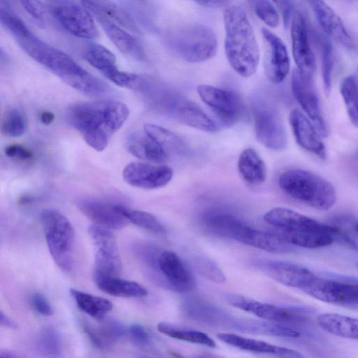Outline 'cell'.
Returning <instances> with one entry per match:
<instances>
[{
  "instance_id": "6da1fadb",
  "label": "cell",
  "mask_w": 358,
  "mask_h": 358,
  "mask_svg": "<svg viewBox=\"0 0 358 358\" xmlns=\"http://www.w3.org/2000/svg\"><path fill=\"white\" fill-rule=\"evenodd\" d=\"M223 20L228 62L242 77H250L257 69L259 50L248 15L241 6L228 5L224 9Z\"/></svg>"
},
{
  "instance_id": "7a4b0ae2",
  "label": "cell",
  "mask_w": 358,
  "mask_h": 358,
  "mask_svg": "<svg viewBox=\"0 0 358 358\" xmlns=\"http://www.w3.org/2000/svg\"><path fill=\"white\" fill-rule=\"evenodd\" d=\"M264 221L275 228V234L292 246L321 248L333 243L338 229L284 207H275L264 215Z\"/></svg>"
},
{
  "instance_id": "3957f363",
  "label": "cell",
  "mask_w": 358,
  "mask_h": 358,
  "mask_svg": "<svg viewBox=\"0 0 358 358\" xmlns=\"http://www.w3.org/2000/svg\"><path fill=\"white\" fill-rule=\"evenodd\" d=\"M206 227L212 233L273 253H287L293 246L275 233L250 227L237 217L225 212L210 210L203 216Z\"/></svg>"
},
{
  "instance_id": "277c9868",
  "label": "cell",
  "mask_w": 358,
  "mask_h": 358,
  "mask_svg": "<svg viewBox=\"0 0 358 358\" xmlns=\"http://www.w3.org/2000/svg\"><path fill=\"white\" fill-rule=\"evenodd\" d=\"M278 183L289 196L318 210L330 209L336 201L332 183L309 171L287 170L280 175Z\"/></svg>"
},
{
  "instance_id": "5b68a950",
  "label": "cell",
  "mask_w": 358,
  "mask_h": 358,
  "mask_svg": "<svg viewBox=\"0 0 358 358\" xmlns=\"http://www.w3.org/2000/svg\"><path fill=\"white\" fill-rule=\"evenodd\" d=\"M323 302L358 308V278L311 268L302 291Z\"/></svg>"
},
{
  "instance_id": "8992f818",
  "label": "cell",
  "mask_w": 358,
  "mask_h": 358,
  "mask_svg": "<svg viewBox=\"0 0 358 358\" xmlns=\"http://www.w3.org/2000/svg\"><path fill=\"white\" fill-rule=\"evenodd\" d=\"M166 42L175 55L189 63L207 61L215 56L217 50L215 32L201 24H187L173 29Z\"/></svg>"
},
{
  "instance_id": "52a82bcc",
  "label": "cell",
  "mask_w": 358,
  "mask_h": 358,
  "mask_svg": "<svg viewBox=\"0 0 358 358\" xmlns=\"http://www.w3.org/2000/svg\"><path fill=\"white\" fill-rule=\"evenodd\" d=\"M40 218L52 259L61 269L70 271L73 265L75 243V231L71 223L64 215L55 209L43 210Z\"/></svg>"
},
{
  "instance_id": "ba28073f",
  "label": "cell",
  "mask_w": 358,
  "mask_h": 358,
  "mask_svg": "<svg viewBox=\"0 0 358 358\" xmlns=\"http://www.w3.org/2000/svg\"><path fill=\"white\" fill-rule=\"evenodd\" d=\"M250 108L257 140L269 150H285L287 145V132L275 106L267 96L255 93L251 96Z\"/></svg>"
},
{
  "instance_id": "9c48e42d",
  "label": "cell",
  "mask_w": 358,
  "mask_h": 358,
  "mask_svg": "<svg viewBox=\"0 0 358 358\" xmlns=\"http://www.w3.org/2000/svg\"><path fill=\"white\" fill-rule=\"evenodd\" d=\"M197 92L216 118L224 127H231L247 117V110L236 92L208 85H200Z\"/></svg>"
},
{
  "instance_id": "30bf717a",
  "label": "cell",
  "mask_w": 358,
  "mask_h": 358,
  "mask_svg": "<svg viewBox=\"0 0 358 358\" xmlns=\"http://www.w3.org/2000/svg\"><path fill=\"white\" fill-rule=\"evenodd\" d=\"M88 234L94 249L93 276H118L121 258L115 235L110 229L96 224L89 226Z\"/></svg>"
},
{
  "instance_id": "8fae6325",
  "label": "cell",
  "mask_w": 358,
  "mask_h": 358,
  "mask_svg": "<svg viewBox=\"0 0 358 358\" xmlns=\"http://www.w3.org/2000/svg\"><path fill=\"white\" fill-rule=\"evenodd\" d=\"M225 298L232 306L273 322L295 325L309 320V310L305 308L278 306L234 294Z\"/></svg>"
},
{
  "instance_id": "7c38bea8",
  "label": "cell",
  "mask_w": 358,
  "mask_h": 358,
  "mask_svg": "<svg viewBox=\"0 0 358 358\" xmlns=\"http://www.w3.org/2000/svg\"><path fill=\"white\" fill-rule=\"evenodd\" d=\"M49 9L59 23L74 36L87 39L99 36L95 23L83 5L71 1H56L50 2Z\"/></svg>"
},
{
  "instance_id": "4fadbf2b",
  "label": "cell",
  "mask_w": 358,
  "mask_h": 358,
  "mask_svg": "<svg viewBox=\"0 0 358 358\" xmlns=\"http://www.w3.org/2000/svg\"><path fill=\"white\" fill-rule=\"evenodd\" d=\"M157 270L161 275L159 283L178 292H187L196 286V281L187 266L175 252L164 250L158 255Z\"/></svg>"
},
{
  "instance_id": "5bb4252c",
  "label": "cell",
  "mask_w": 358,
  "mask_h": 358,
  "mask_svg": "<svg viewBox=\"0 0 358 358\" xmlns=\"http://www.w3.org/2000/svg\"><path fill=\"white\" fill-rule=\"evenodd\" d=\"M292 89L295 99L322 137L329 135L313 79L303 76L297 69L292 75Z\"/></svg>"
},
{
  "instance_id": "9a60e30c",
  "label": "cell",
  "mask_w": 358,
  "mask_h": 358,
  "mask_svg": "<svg viewBox=\"0 0 358 358\" xmlns=\"http://www.w3.org/2000/svg\"><path fill=\"white\" fill-rule=\"evenodd\" d=\"M264 42V70L268 80L279 84L287 77L290 67L289 58L283 41L268 29L263 27Z\"/></svg>"
},
{
  "instance_id": "2e32d148",
  "label": "cell",
  "mask_w": 358,
  "mask_h": 358,
  "mask_svg": "<svg viewBox=\"0 0 358 358\" xmlns=\"http://www.w3.org/2000/svg\"><path fill=\"white\" fill-rule=\"evenodd\" d=\"M292 54L299 71L305 77L313 79L316 64L311 50L306 19L296 10L291 21Z\"/></svg>"
},
{
  "instance_id": "e0dca14e",
  "label": "cell",
  "mask_w": 358,
  "mask_h": 358,
  "mask_svg": "<svg viewBox=\"0 0 358 358\" xmlns=\"http://www.w3.org/2000/svg\"><path fill=\"white\" fill-rule=\"evenodd\" d=\"M108 101L80 102L69 108V123L83 136L96 131H106L112 134L106 126Z\"/></svg>"
},
{
  "instance_id": "ac0fdd59",
  "label": "cell",
  "mask_w": 358,
  "mask_h": 358,
  "mask_svg": "<svg viewBox=\"0 0 358 358\" xmlns=\"http://www.w3.org/2000/svg\"><path fill=\"white\" fill-rule=\"evenodd\" d=\"M173 170L166 165L133 162L122 171V178L129 185L141 189H152L166 185L172 179Z\"/></svg>"
},
{
  "instance_id": "d6986e66",
  "label": "cell",
  "mask_w": 358,
  "mask_h": 358,
  "mask_svg": "<svg viewBox=\"0 0 358 358\" xmlns=\"http://www.w3.org/2000/svg\"><path fill=\"white\" fill-rule=\"evenodd\" d=\"M289 122L296 143L306 151L325 159L327 150L324 143L311 121L299 109H293Z\"/></svg>"
},
{
  "instance_id": "ffe728a7",
  "label": "cell",
  "mask_w": 358,
  "mask_h": 358,
  "mask_svg": "<svg viewBox=\"0 0 358 358\" xmlns=\"http://www.w3.org/2000/svg\"><path fill=\"white\" fill-rule=\"evenodd\" d=\"M317 22L323 30L346 48L354 50L356 44L340 16L325 1H309Z\"/></svg>"
},
{
  "instance_id": "44dd1931",
  "label": "cell",
  "mask_w": 358,
  "mask_h": 358,
  "mask_svg": "<svg viewBox=\"0 0 358 358\" xmlns=\"http://www.w3.org/2000/svg\"><path fill=\"white\" fill-rule=\"evenodd\" d=\"M78 208L96 224L108 229H120L127 225V220L115 208V205L104 201L83 199L78 201Z\"/></svg>"
},
{
  "instance_id": "7402d4cb",
  "label": "cell",
  "mask_w": 358,
  "mask_h": 358,
  "mask_svg": "<svg viewBox=\"0 0 358 358\" xmlns=\"http://www.w3.org/2000/svg\"><path fill=\"white\" fill-rule=\"evenodd\" d=\"M217 337L231 346L245 351L271 354L289 358H305L303 355L296 350L234 334L222 332L218 333Z\"/></svg>"
},
{
  "instance_id": "603a6c76",
  "label": "cell",
  "mask_w": 358,
  "mask_h": 358,
  "mask_svg": "<svg viewBox=\"0 0 358 358\" xmlns=\"http://www.w3.org/2000/svg\"><path fill=\"white\" fill-rule=\"evenodd\" d=\"M126 146L132 155L146 162L162 164L169 158L164 148L144 131L129 134Z\"/></svg>"
},
{
  "instance_id": "cb8c5ba5",
  "label": "cell",
  "mask_w": 358,
  "mask_h": 358,
  "mask_svg": "<svg viewBox=\"0 0 358 358\" xmlns=\"http://www.w3.org/2000/svg\"><path fill=\"white\" fill-rule=\"evenodd\" d=\"M93 280L100 290L114 296L139 298L148 294L147 289L142 285L118 276H93Z\"/></svg>"
},
{
  "instance_id": "d4e9b609",
  "label": "cell",
  "mask_w": 358,
  "mask_h": 358,
  "mask_svg": "<svg viewBox=\"0 0 358 358\" xmlns=\"http://www.w3.org/2000/svg\"><path fill=\"white\" fill-rule=\"evenodd\" d=\"M237 165L241 177L248 184L255 186L266 180V164L255 150L251 148L243 150L238 157Z\"/></svg>"
},
{
  "instance_id": "484cf974",
  "label": "cell",
  "mask_w": 358,
  "mask_h": 358,
  "mask_svg": "<svg viewBox=\"0 0 358 358\" xmlns=\"http://www.w3.org/2000/svg\"><path fill=\"white\" fill-rule=\"evenodd\" d=\"M318 325L325 331L343 338L358 340V318L324 313L317 317Z\"/></svg>"
},
{
  "instance_id": "4316f807",
  "label": "cell",
  "mask_w": 358,
  "mask_h": 358,
  "mask_svg": "<svg viewBox=\"0 0 358 358\" xmlns=\"http://www.w3.org/2000/svg\"><path fill=\"white\" fill-rule=\"evenodd\" d=\"M84 331L90 341L96 348L103 349L123 337L127 330L115 320H106L99 327L94 328L88 324H84Z\"/></svg>"
},
{
  "instance_id": "83f0119b",
  "label": "cell",
  "mask_w": 358,
  "mask_h": 358,
  "mask_svg": "<svg viewBox=\"0 0 358 358\" xmlns=\"http://www.w3.org/2000/svg\"><path fill=\"white\" fill-rule=\"evenodd\" d=\"M96 16L115 21L128 29L136 31V26L129 15L115 3L110 1H84L80 2Z\"/></svg>"
},
{
  "instance_id": "f1b7e54d",
  "label": "cell",
  "mask_w": 358,
  "mask_h": 358,
  "mask_svg": "<svg viewBox=\"0 0 358 358\" xmlns=\"http://www.w3.org/2000/svg\"><path fill=\"white\" fill-rule=\"evenodd\" d=\"M70 294L78 307L84 313L96 319H102L113 308L108 299L71 288Z\"/></svg>"
},
{
  "instance_id": "f546056e",
  "label": "cell",
  "mask_w": 358,
  "mask_h": 358,
  "mask_svg": "<svg viewBox=\"0 0 358 358\" xmlns=\"http://www.w3.org/2000/svg\"><path fill=\"white\" fill-rule=\"evenodd\" d=\"M144 131L153 138L168 153L169 152L185 155L189 152L186 143L178 135L154 124L144 125Z\"/></svg>"
},
{
  "instance_id": "4dcf8cb0",
  "label": "cell",
  "mask_w": 358,
  "mask_h": 358,
  "mask_svg": "<svg viewBox=\"0 0 358 358\" xmlns=\"http://www.w3.org/2000/svg\"><path fill=\"white\" fill-rule=\"evenodd\" d=\"M115 210L127 221L157 235L166 233L164 225L154 215L141 210L128 208L122 205H115Z\"/></svg>"
},
{
  "instance_id": "1f68e13d",
  "label": "cell",
  "mask_w": 358,
  "mask_h": 358,
  "mask_svg": "<svg viewBox=\"0 0 358 358\" xmlns=\"http://www.w3.org/2000/svg\"><path fill=\"white\" fill-rule=\"evenodd\" d=\"M159 332L175 339L215 348L216 344L213 338L203 332L186 329L173 324L160 322L157 325Z\"/></svg>"
},
{
  "instance_id": "d6a6232c",
  "label": "cell",
  "mask_w": 358,
  "mask_h": 358,
  "mask_svg": "<svg viewBox=\"0 0 358 358\" xmlns=\"http://www.w3.org/2000/svg\"><path fill=\"white\" fill-rule=\"evenodd\" d=\"M36 348L45 358H61L62 343L60 334L52 327H44L37 336Z\"/></svg>"
},
{
  "instance_id": "836d02e7",
  "label": "cell",
  "mask_w": 358,
  "mask_h": 358,
  "mask_svg": "<svg viewBox=\"0 0 358 358\" xmlns=\"http://www.w3.org/2000/svg\"><path fill=\"white\" fill-rule=\"evenodd\" d=\"M96 18L106 35L120 51L129 53L135 48L136 41L133 36L103 17L96 16Z\"/></svg>"
},
{
  "instance_id": "e575fe53",
  "label": "cell",
  "mask_w": 358,
  "mask_h": 358,
  "mask_svg": "<svg viewBox=\"0 0 358 358\" xmlns=\"http://www.w3.org/2000/svg\"><path fill=\"white\" fill-rule=\"evenodd\" d=\"M340 91L348 117L353 125L358 127V80L355 76L344 78Z\"/></svg>"
},
{
  "instance_id": "d590c367",
  "label": "cell",
  "mask_w": 358,
  "mask_h": 358,
  "mask_svg": "<svg viewBox=\"0 0 358 358\" xmlns=\"http://www.w3.org/2000/svg\"><path fill=\"white\" fill-rule=\"evenodd\" d=\"M84 57L102 74L116 66L115 55L107 48L98 43L89 44L84 51Z\"/></svg>"
},
{
  "instance_id": "8d00e7d4",
  "label": "cell",
  "mask_w": 358,
  "mask_h": 358,
  "mask_svg": "<svg viewBox=\"0 0 358 358\" xmlns=\"http://www.w3.org/2000/svg\"><path fill=\"white\" fill-rule=\"evenodd\" d=\"M0 20L17 41L31 34L23 21L12 10L9 3L5 1H0Z\"/></svg>"
},
{
  "instance_id": "74e56055",
  "label": "cell",
  "mask_w": 358,
  "mask_h": 358,
  "mask_svg": "<svg viewBox=\"0 0 358 358\" xmlns=\"http://www.w3.org/2000/svg\"><path fill=\"white\" fill-rule=\"evenodd\" d=\"M26 122L22 112L13 108L8 110L1 123V133L9 137H18L24 134Z\"/></svg>"
},
{
  "instance_id": "f35d334b",
  "label": "cell",
  "mask_w": 358,
  "mask_h": 358,
  "mask_svg": "<svg viewBox=\"0 0 358 358\" xmlns=\"http://www.w3.org/2000/svg\"><path fill=\"white\" fill-rule=\"evenodd\" d=\"M129 113V109L124 103L108 101L106 112V126L111 134L120 129L127 120Z\"/></svg>"
},
{
  "instance_id": "ab89813d",
  "label": "cell",
  "mask_w": 358,
  "mask_h": 358,
  "mask_svg": "<svg viewBox=\"0 0 358 358\" xmlns=\"http://www.w3.org/2000/svg\"><path fill=\"white\" fill-rule=\"evenodd\" d=\"M103 75L122 87L134 90L144 85L143 79L137 74L120 71L116 66L107 71Z\"/></svg>"
},
{
  "instance_id": "60d3db41",
  "label": "cell",
  "mask_w": 358,
  "mask_h": 358,
  "mask_svg": "<svg viewBox=\"0 0 358 358\" xmlns=\"http://www.w3.org/2000/svg\"><path fill=\"white\" fill-rule=\"evenodd\" d=\"M196 271L203 277L215 283H224L226 278L222 271L209 259L199 257L194 260Z\"/></svg>"
},
{
  "instance_id": "b9f144b4",
  "label": "cell",
  "mask_w": 358,
  "mask_h": 358,
  "mask_svg": "<svg viewBox=\"0 0 358 358\" xmlns=\"http://www.w3.org/2000/svg\"><path fill=\"white\" fill-rule=\"evenodd\" d=\"M334 68V54L331 43L323 40L322 43V76L325 93L328 95L331 87Z\"/></svg>"
},
{
  "instance_id": "7bdbcfd3",
  "label": "cell",
  "mask_w": 358,
  "mask_h": 358,
  "mask_svg": "<svg viewBox=\"0 0 358 358\" xmlns=\"http://www.w3.org/2000/svg\"><path fill=\"white\" fill-rule=\"evenodd\" d=\"M256 15L270 27H276L280 22V17L275 6L266 0L252 1Z\"/></svg>"
},
{
  "instance_id": "ee69618b",
  "label": "cell",
  "mask_w": 358,
  "mask_h": 358,
  "mask_svg": "<svg viewBox=\"0 0 358 358\" xmlns=\"http://www.w3.org/2000/svg\"><path fill=\"white\" fill-rule=\"evenodd\" d=\"M335 226L343 238L355 249L358 250V218H345L339 220Z\"/></svg>"
},
{
  "instance_id": "f6af8a7d",
  "label": "cell",
  "mask_w": 358,
  "mask_h": 358,
  "mask_svg": "<svg viewBox=\"0 0 358 358\" xmlns=\"http://www.w3.org/2000/svg\"><path fill=\"white\" fill-rule=\"evenodd\" d=\"M131 341L138 346L145 347L151 343L150 336L147 330L141 324H133L128 329Z\"/></svg>"
},
{
  "instance_id": "bcb514c9",
  "label": "cell",
  "mask_w": 358,
  "mask_h": 358,
  "mask_svg": "<svg viewBox=\"0 0 358 358\" xmlns=\"http://www.w3.org/2000/svg\"><path fill=\"white\" fill-rule=\"evenodd\" d=\"M31 303L33 308L40 315L50 316L54 310L48 299L40 293H34L31 296Z\"/></svg>"
},
{
  "instance_id": "7dc6e473",
  "label": "cell",
  "mask_w": 358,
  "mask_h": 358,
  "mask_svg": "<svg viewBox=\"0 0 358 358\" xmlns=\"http://www.w3.org/2000/svg\"><path fill=\"white\" fill-rule=\"evenodd\" d=\"M23 8L35 20L43 21L44 7L41 1H20Z\"/></svg>"
},
{
  "instance_id": "c3c4849f",
  "label": "cell",
  "mask_w": 358,
  "mask_h": 358,
  "mask_svg": "<svg viewBox=\"0 0 358 358\" xmlns=\"http://www.w3.org/2000/svg\"><path fill=\"white\" fill-rule=\"evenodd\" d=\"M5 154L10 158L28 160L32 158L33 154L29 149L17 144L10 145L5 149Z\"/></svg>"
},
{
  "instance_id": "681fc988",
  "label": "cell",
  "mask_w": 358,
  "mask_h": 358,
  "mask_svg": "<svg viewBox=\"0 0 358 358\" xmlns=\"http://www.w3.org/2000/svg\"><path fill=\"white\" fill-rule=\"evenodd\" d=\"M280 10L282 15L284 26L287 28L292 21L294 13L292 2L289 1H274Z\"/></svg>"
},
{
  "instance_id": "f907efd6",
  "label": "cell",
  "mask_w": 358,
  "mask_h": 358,
  "mask_svg": "<svg viewBox=\"0 0 358 358\" xmlns=\"http://www.w3.org/2000/svg\"><path fill=\"white\" fill-rule=\"evenodd\" d=\"M198 4H200L203 6L210 7V8H218L222 6H227L229 3L228 1H215V0H208V1H196Z\"/></svg>"
},
{
  "instance_id": "816d5d0a",
  "label": "cell",
  "mask_w": 358,
  "mask_h": 358,
  "mask_svg": "<svg viewBox=\"0 0 358 358\" xmlns=\"http://www.w3.org/2000/svg\"><path fill=\"white\" fill-rule=\"evenodd\" d=\"M1 324L2 326L10 328V329H15L17 327L16 323L10 319L8 315L4 314L2 311L1 312Z\"/></svg>"
},
{
  "instance_id": "f5cc1de1",
  "label": "cell",
  "mask_w": 358,
  "mask_h": 358,
  "mask_svg": "<svg viewBox=\"0 0 358 358\" xmlns=\"http://www.w3.org/2000/svg\"><path fill=\"white\" fill-rule=\"evenodd\" d=\"M54 119L55 115L50 111H44L41 115V120L45 125L50 124Z\"/></svg>"
},
{
  "instance_id": "db71d44e",
  "label": "cell",
  "mask_w": 358,
  "mask_h": 358,
  "mask_svg": "<svg viewBox=\"0 0 358 358\" xmlns=\"http://www.w3.org/2000/svg\"><path fill=\"white\" fill-rule=\"evenodd\" d=\"M0 358H26L22 355L11 350H1L0 353Z\"/></svg>"
},
{
  "instance_id": "11a10c76",
  "label": "cell",
  "mask_w": 358,
  "mask_h": 358,
  "mask_svg": "<svg viewBox=\"0 0 358 358\" xmlns=\"http://www.w3.org/2000/svg\"><path fill=\"white\" fill-rule=\"evenodd\" d=\"M357 266H358V263H357Z\"/></svg>"
}]
</instances>
